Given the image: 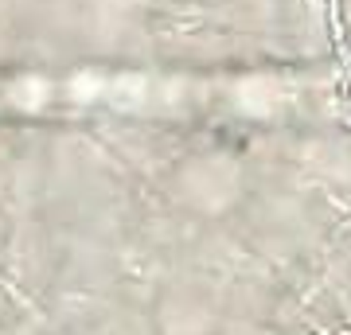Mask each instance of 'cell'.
<instances>
[{
  "instance_id": "cell-1",
  "label": "cell",
  "mask_w": 351,
  "mask_h": 335,
  "mask_svg": "<svg viewBox=\"0 0 351 335\" xmlns=\"http://www.w3.org/2000/svg\"><path fill=\"white\" fill-rule=\"evenodd\" d=\"M308 78L281 75H160V71H71L0 78V113L113 110V113H289L308 101Z\"/></svg>"
}]
</instances>
